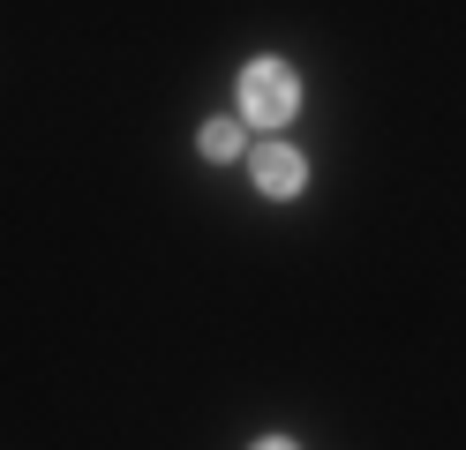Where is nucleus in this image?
<instances>
[{
  "label": "nucleus",
  "mask_w": 466,
  "mask_h": 450,
  "mask_svg": "<svg viewBox=\"0 0 466 450\" xmlns=\"http://www.w3.org/2000/svg\"><path fill=\"white\" fill-rule=\"evenodd\" d=\"M294 113H301V75L286 68V60H248V68H241V120H256V128H286Z\"/></svg>",
  "instance_id": "nucleus-1"
},
{
  "label": "nucleus",
  "mask_w": 466,
  "mask_h": 450,
  "mask_svg": "<svg viewBox=\"0 0 466 450\" xmlns=\"http://www.w3.org/2000/svg\"><path fill=\"white\" fill-rule=\"evenodd\" d=\"M248 165H256V188H264V195H301L309 188V158L294 143H256Z\"/></svg>",
  "instance_id": "nucleus-2"
},
{
  "label": "nucleus",
  "mask_w": 466,
  "mask_h": 450,
  "mask_svg": "<svg viewBox=\"0 0 466 450\" xmlns=\"http://www.w3.org/2000/svg\"><path fill=\"white\" fill-rule=\"evenodd\" d=\"M196 150H203V158H241V150H248V135H241V120H203V135H196Z\"/></svg>",
  "instance_id": "nucleus-3"
},
{
  "label": "nucleus",
  "mask_w": 466,
  "mask_h": 450,
  "mask_svg": "<svg viewBox=\"0 0 466 450\" xmlns=\"http://www.w3.org/2000/svg\"><path fill=\"white\" fill-rule=\"evenodd\" d=\"M256 450H301L294 435H264V443H256Z\"/></svg>",
  "instance_id": "nucleus-4"
}]
</instances>
